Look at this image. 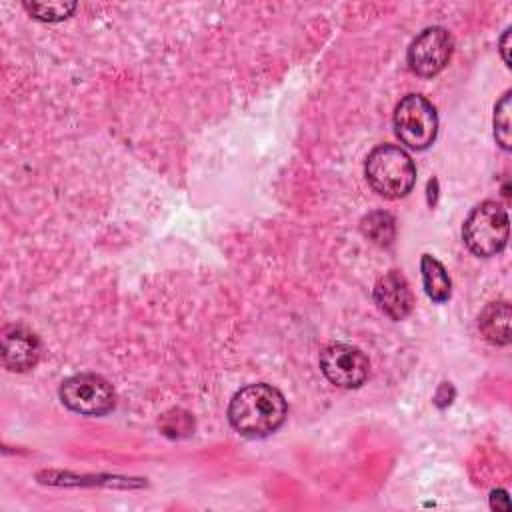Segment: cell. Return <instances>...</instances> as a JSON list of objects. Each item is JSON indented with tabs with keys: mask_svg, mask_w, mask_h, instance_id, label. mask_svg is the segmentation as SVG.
<instances>
[{
	"mask_svg": "<svg viewBox=\"0 0 512 512\" xmlns=\"http://www.w3.org/2000/svg\"><path fill=\"white\" fill-rule=\"evenodd\" d=\"M288 414L280 390L258 382L240 388L228 406V420L236 432L248 438H260L276 432Z\"/></svg>",
	"mask_w": 512,
	"mask_h": 512,
	"instance_id": "cell-1",
	"label": "cell"
},
{
	"mask_svg": "<svg viewBox=\"0 0 512 512\" xmlns=\"http://www.w3.org/2000/svg\"><path fill=\"white\" fill-rule=\"evenodd\" d=\"M368 184L384 198L406 196L416 182V166L406 150L392 144L376 146L366 158Z\"/></svg>",
	"mask_w": 512,
	"mask_h": 512,
	"instance_id": "cell-2",
	"label": "cell"
},
{
	"mask_svg": "<svg viewBox=\"0 0 512 512\" xmlns=\"http://www.w3.org/2000/svg\"><path fill=\"white\" fill-rule=\"evenodd\" d=\"M462 236L472 254L490 258L500 254L508 244V214L496 200H484L468 214Z\"/></svg>",
	"mask_w": 512,
	"mask_h": 512,
	"instance_id": "cell-3",
	"label": "cell"
},
{
	"mask_svg": "<svg viewBox=\"0 0 512 512\" xmlns=\"http://www.w3.org/2000/svg\"><path fill=\"white\" fill-rule=\"evenodd\" d=\"M394 130L400 142L408 148H428L438 132L436 108L420 94L404 96L394 110Z\"/></svg>",
	"mask_w": 512,
	"mask_h": 512,
	"instance_id": "cell-4",
	"label": "cell"
},
{
	"mask_svg": "<svg viewBox=\"0 0 512 512\" xmlns=\"http://www.w3.org/2000/svg\"><path fill=\"white\" fill-rule=\"evenodd\" d=\"M60 400L82 416H102L114 408L116 396L110 382L98 374H74L60 386Z\"/></svg>",
	"mask_w": 512,
	"mask_h": 512,
	"instance_id": "cell-5",
	"label": "cell"
},
{
	"mask_svg": "<svg viewBox=\"0 0 512 512\" xmlns=\"http://www.w3.org/2000/svg\"><path fill=\"white\" fill-rule=\"evenodd\" d=\"M320 368L332 384L342 388H358L370 374L366 354L350 344H328L320 352Z\"/></svg>",
	"mask_w": 512,
	"mask_h": 512,
	"instance_id": "cell-6",
	"label": "cell"
},
{
	"mask_svg": "<svg viewBox=\"0 0 512 512\" xmlns=\"http://www.w3.org/2000/svg\"><path fill=\"white\" fill-rule=\"evenodd\" d=\"M452 36L442 26L422 30L408 48V64L422 78H432L448 64L452 56Z\"/></svg>",
	"mask_w": 512,
	"mask_h": 512,
	"instance_id": "cell-7",
	"label": "cell"
},
{
	"mask_svg": "<svg viewBox=\"0 0 512 512\" xmlns=\"http://www.w3.org/2000/svg\"><path fill=\"white\" fill-rule=\"evenodd\" d=\"M40 340L34 332H30L24 326L12 324L2 330V364L12 372H26L34 368L40 360Z\"/></svg>",
	"mask_w": 512,
	"mask_h": 512,
	"instance_id": "cell-8",
	"label": "cell"
},
{
	"mask_svg": "<svg viewBox=\"0 0 512 512\" xmlns=\"http://www.w3.org/2000/svg\"><path fill=\"white\" fill-rule=\"evenodd\" d=\"M374 302L392 320H404L414 306L412 290L398 270L386 272L374 286Z\"/></svg>",
	"mask_w": 512,
	"mask_h": 512,
	"instance_id": "cell-9",
	"label": "cell"
},
{
	"mask_svg": "<svg viewBox=\"0 0 512 512\" xmlns=\"http://www.w3.org/2000/svg\"><path fill=\"white\" fill-rule=\"evenodd\" d=\"M510 318L512 310L508 302H492L478 316V328L482 336L498 346L510 342Z\"/></svg>",
	"mask_w": 512,
	"mask_h": 512,
	"instance_id": "cell-10",
	"label": "cell"
},
{
	"mask_svg": "<svg viewBox=\"0 0 512 512\" xmlns=\"http://www.w3.org/2000/svg\"><path fill=\"white\" fill-rule=\"evenodd\" d=\"M420 270L424 292L428 294V298L434 302H446L452 292V282L446 268L434 256L424 254L420 260Z\"/></svg>",
	"mask_w": 512,
	"mask_h": 512,
	"instance_id": "cell-11",
	"label": "cell"
},
{
	"mask_svg": "<svg viewBox=\"0 0 512 512\" xmlns=\"http://www.w3.org/2000/svg\"><path fill=\"white\" fill-rule=\"evenodd\" d=\"M362 230L378 244H390L394 238V220L390 214L376 212L362 220Z\"/></svg>",
	"mask_w": 512,
	"mask_h": 512,
	"instance_id": "cell-12",
	"label": "cell"
},
{
	"mask_svg": "<svg viewBox=\"0 0 512 512\" xmlns=\"http://www.w3.org/2000/svg\"><path fill=\"white\" fill-rule=\"evenodd\" d=\"M24 8L38 20L44 22H58L68 18L74 10L76 4L74 2H24Z\"/></svg>",
	"mask_w": 512,
	"mask_h": 512,
	"instance_id": "cell-13",
	"label": "cell"
},
{
	"mask_svg": "<svg viewBox=\"0 0 512 512\" xmlns=\"http://www.w3.org/2000/svg\"><path fill=\"white\" fill-rule=\"evenodd\" d=\"M494 136L504 150H510V92H506L494 108Z\"/></svg>",
	"mask_w": 512,
	"mask_h": 512,
	"instance_id": "cell-14",
	"label": "cell"
},
{
	"mask_svg": "<svg viewBox=\"0 0 512 512\" xmlns=\"http://www.w3.org/2000/svg\"><path fill=\"white\" fill-rule=\"evenodd\" d=\"M508 40H510V28L502 34V38H500V52H502V58H504V62L510 66V56H508Z\"/></svg>",
	"mask_w": 512,
	"mask_h": 512,
	"instance_id": "cell-15",
	"label": "cell"
}]
</instances>
